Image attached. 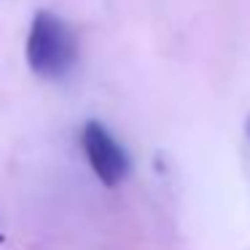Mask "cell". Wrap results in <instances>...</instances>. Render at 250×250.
Masks as SVG:
<instances>
[{"instance_id":"2","label":"cell","mask_w":250,"mask_h":250,"mask_svg":"<svg viewBox=\"0 0 250 250\" xmlns=\"http://www.w3.org/2000/svg\"><path fill=\"white\" fill-rule=\"evenodd\" d=\"M81 148L86 156L92 172L97 175V180L108 188H116L119 183H124L126 175L132 169L129 153L121 148V143L108 132V126L100 121H86L81 129Z\"/></svg>"},{"instance_id":"3","label":"cell","mask_w":250,"mask_h":250,"mask_svg":"<svg viewBox=\"0 0 250 250\" xmlns=\"http://www.w3.org/2000/svg\"><path fill=\"white\" fill-rule=\"evenodd\" d=\"M245 135H248V140H250V116H248V121H245Z\"/></svg>"},{"instance_id":"4","label":"cell","mask_w":250,"mask_h":250,"mask_svg":"<svg viewBox=\"0 0 250 250\" xmlns=\"http://www.w3.org/2000/svg\"><path fill=\"white\" fill-rule=\"evenodd\" d=\"M0 239H3V237H0Z\"/></svg>"},{"instance_id":"1","label":"cell","mask_w":250,"mask_h":250,"mask_svg":"<svg viewBox=\"0 0 250 250\" xmlns=\"http://www.w3.org/2000/svg\"><path fill=\"white\" fill-rule=\"evenodd\" d=\"M27 65L41 78H62L76 65L78 46L73 30L51 11H38L27 35Z\"/></svg>"}]
</instances>
